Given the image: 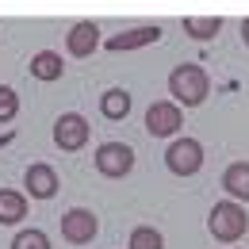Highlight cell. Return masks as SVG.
<instances>
[{
  "instance_id": "obj_9",
  "label": "cell",
  "mask_w": 249,
  "mask_h": 249,
  "mask_svg": "<svg viewBox=\"0 0 249 249\" xmlns=\"http://www.w3.org/2000/svg\"><path fill=\"white\" fill-rule=\"evenodd\" d=\"M96 46H100V27H96L92 19H81V23H73L65 31V50L73 58H92Z\"/></svg>"
},
{
  "instance_id": "obj_18",
  "label": "cell",
  "mask_w": 249,
  "mask_h": 249,
  "mask_svg": "<svg viewBox=\"0 0 249 249\" xmlns=\"http://www.w3.org/2000/svg\"><path fill=\"white\" fill-rule=\"evenodd\" d=\"M16 111H19V96L12 92L8 85H0V123H12Z\"/></svg>"
},
{
  "instance_id": "obj_17",
  "label": "cell",
  "mask_w": 249,
  "mask_h": 249,
  "mask_svg": "<svg viewBox=\"0 0 249 249\" xmlns=\"http://www.w3.org/2000/svg\"><path fill=\"white\" fill-rule=\"evenodd\" d=\"M12 249H50V238L31 226V230H19V234L12 238Z\"/></svg>"
},
{
  "instance_id": "obj_14",
  "label": "cell",
  "mask_w": 249,
  "mask_h": 249,
  "mask_svg": "<svg viewBox=\"0 0 249 249\" xmlns=\"http://www.w3.org/2000/svg\"><path fill=\"white\" fill-rule=\"evenodd\" d=\"M62 73H65V62H62V54H54V50H38L31 58V77L35 81H46V85H50V81H58Z\"/></svg>"
},
{
  "instance_id": "obj_7",
  "label": "cell",
  "mask_w": 249,
  "mask_h": 249,
  "mask_svg": "<svg viewBox=\"0 0 249 249\" xmlns=\"http://www.w3.org/2000/svg\"><path fill=\"white\" fill-rule=\"evenodd\" d=\"M96 234H100V218L89 207H73L62 215V238L69 246H89Z\"/></svg>"
},
{
  "instance_id": "obj_11",
  "label": "cell",
  "mask_w": 249,
  "mask_h": 249,
  "mask_svg": "<svg viewBox=\"0 0 249 249\" xmlns=\"http://www.w3.org/2000/svg\"><path fill=\"white\" fill-rule=\"evenodd\" d=\"M222 188H226L230 199L249 203V161H234V165H226V173H222Z\"/></svg>"
},
{
  "instance_id": "obj_2",
  "label": "cell",
  "mask_w": 249,
  "mask_h": 249,
  "mask_svg": "<svg viewBox=\"0 0 249 249\" xmlns=\"http://www.w3.org/2000/svg\"><path fill=\"white\" fill-rule=\"evenodd\" d=\"M207 230H211V238L222 242V246H234L238 238H246L249 230V215L246 207L238 203V199H222L211 207V215H207Z\"/></svg>"
},
{
  "instance_id": "obj_5",
  "label": "cell",
  "mask_w": 249,
  "mask_h": 249,
  "mask_svg": "<svg viewBox=\"0 0 249 249\" xmlns=\"http://www.w3.org/2000/svg\"><path fill=\"white\" fill-rule=\"evenodd\" d=\"M96 173L100 177H107V180H119L126 177L130 169H134V150L126 146V142H104L100 150H96Z\"/></svg>"
},
{
  "instance_id": "obj_8",
  "label": "cell",
  "mask_w": 249,
  "mask_h": 249,
  "mask_svg": "<svg viewBox=\"0 0 249 249\" xmlns=\"http://www.w3.org/2000/svg\"><path fill=\"white\" fill-rule=\"evenodd\" d=\"M23 192H27L31 199H54V196H58V173H54V165H46V161L27 165V173H23Z\"/></svg>"
},
{
  "instance_id": "obj_15",
  "label": "cell",
  "mask_w": 249,
  "mask_h": 249,
  "mask_svg": "<svg viewBox=\"0 0 249 249\" xmlns=\"http://www.w3.org/2000/svg\"><path fill=\"white\" fill-rule=\"evenodd\" d=\"M218 27H222L218 16H188V19H184L188 38H196V42H211V38L218 35Z\"/></svg>"
},
{
  "instance_id": "obj_19",
  "label": "cell",
  "mask_w": 249,
  "mask_h": 249,
  "mask_svg": "<svg viewBox=\"0 0 249 249\" xmlns=\"http://www.w3.org/2000/svg\"><path fill=\"white\" fill-rule=\"evenodd\" d=\"M242 38H246V46H249V19H242Z\"/></svg>"
},
{
  "instance_id": "obj_16",
  "label": "cell",
  "mask_w": 249,
  "mask_h": 249,
  "mask_svg": "<svg viewBox=\"0 0 249 249\" xmlns=\"http://www.w3.org/2000/svg\"><path fill=\"white\" fill-rule=\"evenodd\" d=\"M126 249H165V238L154 226H134L130 238H126Z\"/></svg>"
},
{
  "instance_id": "obj_12",
  "label": "cell",
  "mask_w": 249,
  "mask_h": 249,
  "mask_svg": "<svg viewBox=\"0 0 249 249\" xmlns=\"http://www.w3.org/2000/svg\"><path fill=\"white\" fill-rule=\"evenodd\" d=\"M27 215V196L16 188H0V226H16Z\"/></svg>"
},
{
  "instance_id": "obj_6",
  "label": "cell",
  "mask_w": 249,
  "mask_h": 249,
  "mask_svg": "<svg viewBox=\"0 0 249 249\" xmlns=\"http://www.w3.org/2000/svg\"><path fill=\"white\" fill-rule=\"evenodd\" d=\"M54 146H58L62 154H77V150H85V146H89V119L77 115V111L58 115V123H54Z\"/></svg>"
},
{
  "instance_id": "obj_1",
  "label": "cell",
  "mask_w": 249,
  "mask_h": 249,
  "mask_svg": "<svg viewBox=\"0 0 249 249\" xmlns=\"http://www.w3.org/2000/svg\"><path fill=\"white\" fill-rule=\"evenodd\" d=\"M169 92H173V100L180 104V107H199L203 100H207V92H211V77H207V69L203 65H177L173 73H169Z\"/></svg>"
},
{
  "instance_id": "obj_13",
  "label": "cell",
  "mask_w": 249,
  "mask_h": 249,
  "mask_svg": "<svg viewBox=\"0 0 249 249\" xmlns=\"http://www.w3.org/2000/svg\"><path fill=\"white\" fill-rule=\"evenodd\" d=\"M100 115L111 119V123H123L126 115H130V92L126 89H107V92L100 96Z\"/></svg>"
},
{
  "instance_id": "obj_10",
  "label": "cell",
  "mask_w": 249,
  "mask_h": 249,
  "mask_svg": "<svg viewBox=\"0 0 249 249\" xmlns=\"http://www.w3.org/2000/svg\"><path fill=\"white\" fill-rule=\"evenodd\" d=\"M161 38V27H130V31H119L107 38V50L111 54H126V50H142V46H150V42H157Z\"/></svg>"
},
{
  "instance_id": "obj_4",
  "label": "cell",
  "mask_w": 249,
  "mask_h": 249,
  "mask_svg": "<svg viewBox=\"0 0 249 249\" xmlns=\"http://www.w3.org/2000/svg\"><path fill=\"white\" fill-rule=\"evenodd\" d=\"M180 123H184V111H180L177 100H154L146 107V130H150V138H173L180 130Z\"/></svg>"
},
{
  "instance_id": "obj_20",
  "label": "cell",
  "mask_w": 249,
  "mask_h": 249,
  "mask_svg": "<svg viewBox=\"0 0 249 249\" xmlns=\"http://www.w3.org/2000/svg\"><path fill=\"white\" fill-rule=\"evenodd\" d=\"M8 142H12V134H0V146H8Z\"/></svg>"
},
{
  "instance_id": "obj_3",
  "label": "cell",
  "mask_w": 249,
  "mask_h": 249,
  "mask_svg": "<svg viewBox=\"0 0 249 249\" xmlns=\"http://www.w3.org/2000/svg\"><path fill=\"white\" fill-rule=\"evenodd\" d=\"M165 165L173 177H196L203 169V146L196 138H173L165 150Z\"/></svg>"
}]
</instances>
